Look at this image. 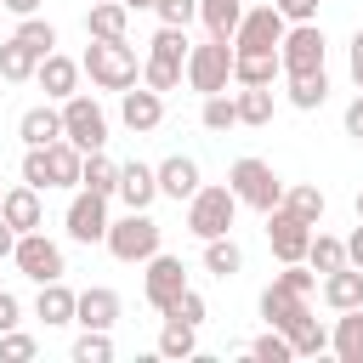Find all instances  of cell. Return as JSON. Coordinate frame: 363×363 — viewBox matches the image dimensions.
Instances as JSON below:
<instances>
[{"mask_svg": "<svg viewBox=\"0 0 363 363\" xmlns=\"http://www.w3.org/2000/svg\"><path fill=\"white\" fill-rule=\"evenodd\" d=\"M79 74H91L96 91H130L142 79V62H136L130 40H91L79 57Z\"/></svg>", "mask_w": 363, "mask_h": 363, "instance_id": "cell-1", "label": "cell"}, {"mask_svg": "<svg viewBox=\"0 0 363 363\" xmlns=\"http://www.w3.org/2000/svg\"><path fill=\"white\" fill-rule=\"evenodd\" d=\"M182 68H187V28L159 23V34L147 40V57H142V85H153L164 96L182 85Z\"/></svg>", "mask_w": 363, "mask_h": 363, "instance_id": "cell-2", "label": "cell"}, {"mask_svg": "<svg viewBox=\"0 0 363 363\" xmlns=\"http://www.w3.org/2000/svg\"><path fill=\"white\" fill-rule=\"evenodd\" d=\"M159 238H164V233H159V221H153L147 210H125V216H119V221H108V233H102L108 255H113V261H125V267H142L153 250H164Z\"/></svg>", "mask_w": 363, "mask_h": 363, "instance_id": "cell-3", "label": "cell"}, {"mask_svg": "<svg viewBox=\"0 0 363 363\" xmlns=\"http://www.w3.org/2000/svg\"><path fill=\"white\" fill-rule=\"evenodd\" d=\"M227 187H233V199H238V204H250V210H261V216H267L272 204H284V187H289V182H284L267 159H250V153H244V159H233Z\"/></svg>", "mask_w": 363, "mask_h": 363, "instance_id": "cell-4", "label": "cell"}, {"mask_svg": "<svg viewBox=\"0 0 363 363\" xmlns=\"http://www.w3.org/2000/svg\"><path fill=\"white\" fill-rule=\"evenodd\" d=\"M233 221H238V199H233V187L199 182V193L187 199V233L204 244V238H221V233H233Z\"/></svg>", "mask_w": 363, "mask_h": 363, "instance_id": "cell-5", "label": "cell"}, {"mask_svg": "<svg viewBox=\"0 0 363 363\" xmlns=\"http://www.w3.org/2000/svg\"><path fill=\"white\" fill-rule=\"evenodd\" d=\"M57 108H62V136H68L79 153H96V147H108V108H102L91 91H74V96H62Z\"/></svg>", "mask_w": 363, "mask_h": 363, "instance_id": "cell-6", "label": "cell"}, {"mask_svg": "<svg viewBox=\"0 0 363 363\" xmlns=\"http://www.w3.org/2000/svg\"><path fill=\"white\" fill-rule=\"evenodd\" d=\"M182 79L199 91V96H216L233 85V40H204V45H187V68Z\"/></svg>", "mask_w": 363, "mask_h": 363, "instance_id": "cell-7", "label": "cell"}, {"mask_svg": "<svg viewBox=\"0 0 363 363\" xmlns=\"http://www.w3.org/2000/svg\"><path fill=\"white\" fill-rule=\"evenodd\" d=\"M11 261H17V272H23L28 284H51V278H62V272H68V255H62V244H57V238H45V227L17 233Z\"/></svg>", "mask_w": 363, "mask_h": 363, "instance_id": "cell-8", "label": "cell"}, {"mask_svg": "<svg viewBox=\"0 0 363 363\" xmlns=\"http://www.w3.org/2000/svg\"><path fill=\"white\" fill-rule=\"evenodd\" d=\"M142 267H147V272H142V301H147L153 312H164V306L187 289V267H182V255H164V250H153Z\"/></svg>", "mask_w": 363, "mask_h": 363, "instance_id": "cell-9", "label": "cell"}, {"mask_svg": "<svg viewBox=\"0 0 363 363\" xmlns=\"http://www.w3.org/2000/svg\"><path fill=\"white\" fill-rule=\"evenodd\" d=\"M284 17H278V6L267 0V6H244V17H238V28H233V51H278V40H284Z\"/></svg>", "mask_w": 363, "mask_h": 363, "instance_id": "cell-10", "label": "cell"}, {"mask_svg": "<svg viewBox=\"0 0 363 363\" xmlns=\"http://www.w3.org/2000/svg\"><path fill=\"white\" fill-rule=\"evenodd\" d=\"M323 28L318 23H289L284 28V40H278V62H284V74H306V68H323Z\"/></svg>", "mask_w": 363, "mask_h": 363, "instance_id": "cell-11", "label": "cell"}, {"mask_svg": "<svg viewBox=\"0 0 363 363\" xmlns=\"http://www.w3.org/2000/svg\"><path fill=\"white\" fill-rule=\"evenodd\" d=\"M62 227H68V238H74V244H102V233H108V199H102V193H91V187H74Z\"/></svg>", "mask_w": 363, "mask_h": 363, "instance_id": "cell-12", "label": "cell"}, {"mask_svg": "<svg viewBox=\"0 0 363 363\" xmlns=\"http://www.w3.org/2000/svg\"><path fill=\"white\" fill-rule=\"evenodd\" d=\"M119 125L130 130V136H147V130H159L164 125V96L153 91V85H130V91H119Z\"/></svg>", "mask_w": 363, "mask_h": 363, "instance_id": "cell-13", "label": "cell"}, {"mask_svg": "<svg viewBox=\"0 0 363 363\" xmlns=\"http://www.w3.org/2000/svg\"><path fill=\"white\" fill-rule=\"evenodd\" d=\"M267 244H272V255H278V267H284V261H306V244H312V227H306L301 216H289L284 204H272V210H267Z\"/></svg>", "mask_w": 363, "mask_h": 363, "instance_id": "cell-14", "label": "cell"}, {"mask_svg": "<svg viewBox=\"0 0 363 363\" xmlns=\"http://www.w3.org/2000/svg\"><path fill=\"white\" fill-rule=\"evenodd\" d=\"M119 312H125V301H119V289H108V284H91V289L74 295V323H79V329H113Z\"/></svg>", "mask_w": 363, "mask_h": 363, "instance_id": "cell-15", "label": "cell"}, {"mask_svg": "<svg viewBox=\"0 0 363 363\" xmlns=\"http://www.w3.org/2000/svg\"><path fill=\"white\" fill-rule=\"evenodd\" d=\"M153 176H159V199H176V204H187V199L199 193V182H204L193 153H170V159H159Z\"/></svg>", "mask_w": 363, "mask_h": 363, "instance_id": "cell-16", "label": "cell"}, {"mask_svg": "<svg viewBox=\"0 0 363 363\" xmlns=\"http://www.w3.org/2000/svg\"><path fill=\"white\" fill-rule=\"evenodd\" d=\"M113 199H119L125 210H153V199H159V176H153V164H142V159L119 164V187H113Z\"/></svg>", "mask_w": 363, "mask_h": 363, "instance_id": "cell-17", "label": "cell"}, {"mask_svg": "<svg viewBox=\"0 0 363 363\" xmlns=\"http://www.w3.org/2000/svg\"><path fill=\"white\" fill-rule=\"evenodd\" d=\"M0 216H6L17 233H34V227H45V199H40V187H28V182L6 187V193H0Z\"/></svg>", "mask_w": 363, "mask_h": 363, "instance_id": "cell-18", "label": "cell"}, {"mask_svg": "<svg viewBox=\"0 0 363 363\" xmlns=\"http://www.w3.org/2000/svg\"><path fill=\"white\" fill-rule=\"evenodd\" d=\"M318 295H323V306L329 312H352V306H363V267H335V272H323L318 278Z\"/></svg>", "mask_w": 363, "mask_h": 363, "instance_id": "cell-19", "label": "cell"}, {"mask_svg": "<svg viewBox=\"0 0 363 363\" xmlns=\"http://www.w3.org/2000/svg\"><path fill=\"white\" fill-rule=\"evenodd\" d=\"M306 312H312L306 295H295V289H284V284H267V289H261V318H267V329H284V335H289Z\"/></svg>", "mask_w": 363, "mask_h": 363, "instance_id": "cell-20", "label": "cell"}, {"mask_svg": "<svg viewBox=\"0 0 363 363\" xmlns=\"http://www.w3.org/2000/svg\"><path fill=\"white\" fill-rule=\"evenodd\" d=\"M34 79H40V91H45L51 102H62V96H74V91H79V62H74V57H62V51H45V57H40V68H34Z\"/></svg>", "mask_w": 363, "mask_h": 363, "instance_id": "cell-21", "label": "cell"}, {"mask_svg": "<svg viewBox=\"0 0 363 363\" xmlns=\"http://www.w3.org/2000/svg\"><path fill=\"white\" fill-rule=\"evenodd\" d=\"M17 136H23V147H45V142H57V136H62V108H57L51 96L34 102V108H23Z\"/></svg>", "mask_w": 363, "mask_h": 363, "instance_id": "cell-22", "label": "cell"}, {"mask_svg": "<svg viewBox=\"0 0 363 363\" xmlns=\"http://www.w3.org/2000/svg\"><path fill=\"white\" fill-rule=\"evenodd\" d=\"M125 28H130V6L125 0H91V11H85V34L91 40H125Z\"/></svg>", "mask_w": 363, "mask_h": 363, "instance_id": "cell-23", "label": "cell"}, {"mask_svg": "<svg viewBox=\"0 0 363 363\" xmlns=\"http://www.w3.org/2000/svg\"><path fill=\"white\" fill-rule=\"evenodd\" d=\"M329 352H335L340 363H363V306H352V312H335Z\"/></svg>", "mask_w": 363, "mask_h": 363, "instance_id": "cell-24", "label": "cell"}, {"mask_svg": "<svg viewBox=\"0 0 363 363\" xmlns=\"http://www.w3.org/2000/svg\"><path fill=\"white\" fill-rule=\"evenodd\" d=\"M284 74L278 51H233V85H272Z\"/></svg>", "mask_w": 363, "mask_h": 363, "instance_id": "cell-25", "label": "cell"}, {"mask_svg": "<svg viewBox=\"0 0 363 363\" xmlns=\"http://www.w3.org/2000/svg\"><path fill=\"white\" fill-rule=\"evenodd\" d=\"M289 85V108H301V113H318L323 102H329V74L323 68H306V74H284Z\"/></svg>", "mask_w": 363, "mask_h": 363, "instance_id": "cell-26", "label": "cell"}, {"mask_svg": "<svg viewBox=\"0 0 363 363\" xmlns=\"http://www.w3.org/2000/svg\"><path fill=\"white\" fill-rule=\"evenodd\" d=\"M233 108H238V125L261 130V125H272L278 96H272V85H238V91H233Z\"/></svg>", "mask_w": 363, "mask_h": 363, "instance_id": "cell-27", "label": "cell"}, {"mask_svg": "<svg viewBox=\"0 0 363 363\" xmlns=\"http://www.w3.org/2000/svg\"><path fill=\"white\" fill-rule=\"evenodd\" d=\"M204 272L210 278H238L244 272V244L233 238V233H221V238H204Z\"/></svg>", "mask_w": 363, "mask_h": 363, "instance_id": "cell-28", "label": "cell"}, {"mask_svg": "<svg viewBox=\"0 0 363 363\" xmlns=\"http://www.w3.org/2000/svg\"><path fill=\"white\" fill-rule=\"evenodd\" d=\"M34 318H45V329H62V323H74V289H68L62 278L40 284V295H34Z\"/></svg>", "mask_w": 363, "mask_h": 363, "instance_id": "cell-29", "label": "cell"}, {"mask_svg": "<svg viewBox=\"0 0 363 363\" xmlns=\"http://www.w3.org/2000/svg\"><path fill=\"white\" fill-rule=\"evenodd\" d=\"M45 159H51V187H79V164H85V153H79L68 136L45 142Z\"/></svg>", "mask_w": 363, "mask_h": 363, "instance_id": "cell-30", "label": "cell"}, {"mask_svg": "<svg viewBox=\"0 0 363 363\" xmlns=\"http://www.w3.org/2000/svg\"><path fill=\"white\" fill-rule=\"evenodd\" d=\"M79 187H91V193L113 199V187H119V159H108V147L85 153V164H79Z\"/></svg>", "mask_w": 363, "mask_h": 363, "instance_id": "cell-31", "label": "cell"}, {"mask_svg": "<svg viewBox=\"0 0 363 363\" xmlns=\"http://www.w3.org/2000/svg\"><path fill=\"white\" fill-rule=\"evenodd\" d=\"M284 210L301 216L306 227H318L323 210H329V199H323V187H312V182H289V187H284Z\"/></svg>", "mask_w": 363, "mask_h": 363, "instance_id": "cell-32", "label": "cell"}, {"mask_svg": "<svg viewBox=\"0 0 363 363\" xmlns=\"http://www.w3.org/2000/svg\"><path fill=\"white\" fill-rule=\"evenodd\" d=\"M238 17H244V0H199V23L210 40H233Z\"/></svg>", "mask_w": 363, "mask_h": 363, "instance_id": "cell-33", "label": "cell"}, {"mask_svg": "<svg viewBox=\"0 0 363 363\" xmlns=\"http://www.w3.org/2000/svg\"><path fill=\"white\" fill-rule=\"evenodd\" d=\"M306 267L323 278V272H335V267H346V238H335V233H318L312 227V244H306Z\"/></svg>", "mask_w": 363, "mask_h": 363, "instance_id": "cell-34", "label": "cell"}, {"mask_svg": "<svg viewBox=\"0 0 363 363\" xmlns=\"http://www.w3.org/2000/svg\"><path fill=\"white\" fill-rule=\"evenodd\" d=\"M199 352V329L193 323H182V318H164V329H159V357H193Z\"/></svg>", "mask_w": 363, "mask_h": 363, "instance_id": "cell-35", "label": "cell"}, {"mask_svg": "<svg viewBox=\"0 0 363 363\" xmlns=\"http://www.w3.org/2000/svg\"><path fill=\"white\" fill-rule=\"evenodd\" d=\"M289 352H295V357H323V352H329V329L306 312V318L289 329Z\"/></svg>", "mask_w": 363, "mask_h": 363, "instance_id": "cell-36", "label": "cell"}, {"mask_svg": "<svg viewBox=\"0 0 363 363\" xmlns=\"http://www.w3.org/2000/svg\"><path fill=\"white\" fill-rule=\"evenodd\" d=\"M11 40H17V45H28L34 57L57 51V28H51V23L40 17V11H34V17H17V34H11Z\"/></svg>", "mask_w": 363, "mask_h": 363, "instance_id": "cell-37", "label": "cell"}, {"mask_svg": "<svg viewBox=\"0 0 363 363\" xmlns=\"http://www.w3.org/2000/svg\"><path fill=\"white\" fill-rule=\"evenodd\" d=\"M34 68H40V57H34L28 45H17V40H6V45H0V79L23 85V79H34Z\"/></svg>", "mask_w": 363, "mask_h": 363, "instance_id": "cell-38", "label": "cell"}, {"mask_svg": "<svg viewBox=\"0 0 363 363\" xmlns=\"http://www.w3.org/2000/svg\"><path fill=\"white\" fill-rule=\"evenodd\" d=\"M199 125H204L210 136H221V130H233V125H238V108H233V96H227V91H216V96H204V108H199Z\"/></svg>", "mask_w": 363, "mask_h": 363, "instance_id": "cell-39", "label": "cell"}, {"mask_svg": "<svg viewBox=\"0 0 363 363\" xmlns=\"http://www.w3.org/2000/svg\"><path fill=\"white\" fill-rule=\"evenodd\" d=\"M244 352H250L255 363H295V352H289V335H284V329H267V335H255Z\"/></svg>", "mask_w": 363, "mask_h": 363, "instance_id": "cell-40", "label": "cell"}, {"mask_svg": "<svg viewBox=\"0 0 363 363\" xmlns=\"http://www.w3.org/2000/svg\"><path fill=\"white\" fill-rule=\"evenodd\" d=\"M204 312H210V306H204V295L187 284V289H182V295H176V301L159 312V318H182V323H193V329H199V323H204Z\"/></svg>", "mask_w": 363, "mask_h": 363, "instance_id": "cell-41", "label": "cell"}, {"mask_svg": "<svg viewBox=\"0 0 363 363\" xmlns=\"http://www.w3.org/2000/svg\"><path fill=\"white\" fill-rule=\"evenodd\" d=\"M108 357H113L108 329H85V335L74 340V363H108Z\"/></svg>", "mask_w": 363, "mask_h": 363, "instance_id": "cell-42", "label": "cell"}, {"mask_svg": "<svg viewBox=\"0 0 363 363\" xmlns=\"http://www.w3.org/2000/svg\"><path fill=\"white\" fill-rule=\"evenodd\" d=\"M34 352H40L34 335H23V329H6V335H0V363H28Z\"/></svg>", "mask_w": 363, "mask_h": 363, "instance_id": "cell-43", "label": "cell"}, {"mask_svg": "<svg viewBox=\"0 0 363 363\" xmlns=\"http://www.w3.org/2000/svg\"><path fill=\"white\" fill-rule=\"evenodd\" d=\"M23 182L40 187V193H51V159H45V147H28L23 153Z\"/></svg>", "mask_w": 363, "mask_h": 363, "instance_id": "cell-44", "label": "cell"}, {"mask_svg": "<svg viewBox=\"0 0 363 363\" xmlns=\"http://www.w3.org/2000/svg\"><path fill=\"white\" fill-rule=\"evenodd\" d=\"M272 284H284V289H295V295H312V289H318V272H312L306 261H284V272H278Z\"/></svg>", "mask_w": 363, "mask_h": 363, "instance_id": "cell-45", "label": "cell"}, {"mask_svg": "<svg viewBox=\"0 0 363 363\" xmlns=\"http://www.w3.org/2000/svg\"><path fill=\"white\" fill-rule=\"evenodd\" d=\"M153 17L170 23V28H187L199 17V0H153Z\"/></svg>", "mask_w": 363, "mask_h": 363, "instance_id": "cell-46", "label": "cell"}, {"mask_svg": "<svg viewBox=\"0 0 363 363\" xmlns=\"http://www.w3.org/2000/svg\"><path fill=\"white\" fill-rule=\"evenodd\" d=\"M284 23H318V0H272Z\"/></svg>", "mask_w": 363, "mask_h": 363, "instance_id": "cell-47", "label": "cell"}, {"mask_svg": "<svg viewBox=\"0 0 363 363\" xmlns=\"http://www.w3.org/2000/svg\"><path fill=\"white\" fill-rule=\"evenodd\" d=\"M17 323H23V301H17L11 289H0V335H6V329H17Z\"/></svg>", "mask_w": 363, "mask_h": 363, "instance_id": "cell-48", "label": "cell"}, {"mask_svg": "<svg viewBox=\"0 0 363 363\" xmlns=\"http://www.w3.org/2000/svg\"><path fill=\"white\" fill-rule=\"evenodd\" d=\"M340 125H346V136H357V142H363V91H357V96L346 102V113H340Z\"/></svg>", "mask_w": 363, "mask_h": 363, "instance_id": "cell-49", "label": "cell"}, {"mask_svg": "<svg viewBox=\"0 0 363 363\" xmlns=\"http://www.w3.org/2000/svg\"><path fill=\"white\" fill-rule=\"evenodd\" d=\"M11 250H17V227H11V221H6V216H0V261H6V255H11Z\"/></svg>", "mask_w": 363, "mask_h": 363, "instance_id": "cell-50", "label": "cell"}, {"mask_svg": "<svg viewBox=\"0 0 363 363\" xmlns=\"http://www.w3.org/2000/svg\"><path fill=\"white\" fill-rule=\"evenodd\" d=\"M0 11H11V17H34L40 0H0Z\"/></svg>", "mask_w": 363, "mask_h": 363, "instance_id": "cell-51", "label": "cell"}, {"mask_svg": "<svg viewBox=\"0 0 363 363\" xmlns=\"http://www.w3.org/2000/svg\"><path fill=\"white\" fill-rule=\"evenodd\" d=\"M346 261H352V267H363V221H357V233L346 238Z\"/></svg>", "mask_w": 363, "mask_h": 363, "instance_id": "cell-52", "label": "cell"}, {"mask_svg": "<svg viewBox=\"0 0 363 363\" xmlns=\"http://www.w3.org/2000/svg\"><path fill=\"white\" fill-rule=\"evenodd\" d=\"M352 85L363 91V57H352Z\"/></svg>", "mask_w": 363, "mask_h": 363, "instance_id": "cell-53", "label": "cell"}, {"mask_svg": "<svg viewBox=\"0 0 363 363\" xmlns=\"http://www.w3.org/2000/svg\"><path fill=\"white\" fill-rule=\"evenodd\" d=\"M352 57H363V28H357V34H352Z\"/></svg>", "mask_w": 363, "mask_h": 363, "instance_id": "cell-54", "label": "cell"}, {"mask_svg": "<svg viewBox=\"0 0 363 363\" xmlns=\"http://www.w3.org/2000/svg\"><path fill=\"white\" fill-rule=\"evenodd\" d=\"M125 6H130V11H153V0H125Z\"/></svg>", "mask_w": 363, "mask_h": 363, "instance_id": "cell-55", "label": "cell"}, {"mask_svg": "<svg viewBox=\"0 0 363 363\" xmlns=\"http://www.w3.org/2000/svg\"><path fill=\"white\" fill-rule=\"evenodd\" d=\"M357 221H363V187H357Z\"/></svg>", "mask_w": 363, "mask_h": 363, "instance_id": "cell-56", "label": "cell"}]
</instances>
